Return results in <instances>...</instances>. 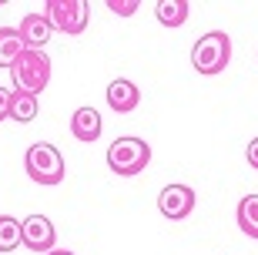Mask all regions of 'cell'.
Instances as JSON below:
<instances>
[{
	"mask_svg": "<svg viewBox=\"0 0 258 255\" xmlns=\"http://www.w3.org/2000/svg\"><path fill=\"white\" fill-rule=\"evenodd\" d=\"M245 158H248V165L258 171V138H251V141H248V151H245Z\"/></svg>",
	"mask_w": 258,
	"mask_h": 255,
	"instance_id": "obj_18",
	"label": "cell"
},
{
	"mask_svg": "<svg viewBox=\"0 0 258 255\" xmlns=\"http://www.w3.org/2000/svg\"><path fill=\"white\" fill-rule=\"evenodd\" d=\"M10 77H14V91L37 97L50 81V57L44 50H24L17 57V64L10 67Z\"/></svg>",
	"mask_w": 258,
	"mask_h": 255,
	"instance_id": "obj_2",
	"label": "cell"
},
{
	"mask_svg": "<svg viewBox=\"0 0 258 255\" xmlns=\"http://www.w3.org/2000/svg\"><path fill=\"white\" fill-rule=\"evenodd\" d=\"M154 10H158V20L164 27H181L188 20V14H191V4L188 0H161Z\"/></svg>",
	"mask_w": 258,
	"mask_h": 255,
	"instance_id": "obj_12",
	"label": "cell"
},
{
	"mask_svg": "<svg viewBox=\"0 0 258 255\" xmlns=\"http://www.w3.org/2000/svg\"><path fill=\"white\" fill-rule=\"evenodd\" d=\"M47 14L50 27L60 34H81L87 27V4L84 0H47Z\"/></svg>",
	"mask_w": 258,
	"mask_h": 255,
	"instance_id": "obj_5",
	"label": "cell"
},
{
	"mask_svg": "<svg viewBox=\"0 0 258 255\" xmlns=\"http://www.w3.org/2000/svg\"><path fill=\"white\" fill-rule=\"evenodd\" d=\"M10 101H14V91L10 87H0V121L10 118Z\"/></svg>",
	"mask_w": 258,
	"mask_h": 255,
	"instance_id": "obj_17",
	"label": "cell"
},
{
	"mask_svg": "<svg viewBox=\"0 0 258 255\" xmlns=\"http://www.w3.org/2000/svg\"><path fill=\"white\" fill-rule=\"evenodd\" d=\"M24 168H27V175L37 181V185H60V181H64V175H67L64 155H60L50 141L30 144L27 155H24Z\"/></svg>",
	"mask_w": 258,
	"mask_h": 255,
	"instance_id": "obj_3",
	"label": "cell"
},
{
	"mask_svg": "<svg viewBox=\"0 0 258 255\" xmlns=\"http://www.w3.org/2000/svg\"><path fill=\"white\" fill-rule=\"evenodd\" d=\"M17 34H20V40H24V50H44L50 34H54V27H50L47 14H27V17L20 20Z\"/></svg>",
	"mask_w": 258,
	"mask_h": 255,
	"instance_id": "obj_8",
	"label": "cell"
},
{
	"mask_svg": "<svg viewBox=\"0 0 258 255\" xmlns=\"http://www.w3.org/2000/svg\"><path fill=\"white\" fill-rule=\"evenodd\" d=\"M40 104L34 94H24V91H14V101H10V121L17 124H30L34 118H37Z\"/></svg>",
	"mask_w": 258,
	"mask_h": 255,
	"instance_id": "obj_13",
	"label": "cell"
},
{
	"mask_svg": "<svg viewBox=\"0 0 258 255\" xmlns=\"http://www.w3.org/2000/svg\"><path fill=\"white\" fill-rule=\"evenodd\" d=\"M47 255H74V252H67V248H54V252H47Z\"/></svg>",
	"mask_w": 258,
	"mask_h": 255,
	"instance_id": "obj_19",
	"label": "cell"
},
{
	"mask_svg": "<svg viewBox=\"0 0 258 255\" xmlns=\"http://www.w3.org/2000/svg\"><path fill=\"white\" fill-rule=\"evenodd\" d=\"M231 61V37L225 30H208L205 37L195 40L191 47V67L198 74L211 77V74H221Z\"/></svg>",
	"mask_w": 258,
	"mask_h": 255,
	"instance_id": "obj_1",
	"label": "cell"
},
{
	"mask_svg": "<svg viewBox=\"0 0 258 255\" xmlns=\"http://www.w3.org/2000/svg\"><path fill=\"white\" fill-rule=\"evenodd\" d=\"M151 161V144L141 141V138H117L111 148H107V168L121 175V178H131V175H141Z\"/></svg>",
	"mask_w": 258,
	"mask_h": 255,
	"instance_id": "obj_4",
	"label": "cell"
},
{
	"mask_svg": "<svg viewBox=\"0 0 258 255\" xmlns=\"http://www.w3.org/2000/svg\"><path fill=\"white\" fill-rule=\"evenodd\" d=\"M138 7H141L138 0H107V10H111V14H117V17H131Z\"/></svg>",
	"mask_w": 258,
	"mask_h": 255,
	"instance_id": "obj_16",
	"label": "cell"
},
{
	"mask_svg": "<svg viewBox=\"0 0 258 255\" xmlns=\"http://www.w3.org/2000/svg\"><path fill=\"white\" fill-rule=\"evenodd\" d=\"M17 245H24L20 238V222L10 215H0V252H14Z\"/></svg>",
	"mask_w": 258,
	"mask_h": 255,
	"instance_id": "obj_15",
	"label": "cell"
},
{
	"mask_svg": "<svg viewBox=\"0 0 258 255\" xmlns=\"http://www.w3.org/2000/svg\"><path fill=\"white\" fill-rule=\"evenodd\" d=\"M101 131H104V121H101V114H97L94 108H77L74 118H71V134H74L77 141L94 144L97 138H101Z\"/></svg>",
	"mask_w": 258,
	"mask_h": 255,
	"instance_id": "obj_10",
	"label": "cell"
},
{
	"mask_svg": "<svg viewBox=\"0 0 258 255\" xmlns=\"http://www.w3.org/2000/svg\"><path fill=\"white\" fill-rule=\"evenodd\" d=\"M158 208H161L164 218L171 222H181L195 212V191L188 185H164L161 195H158Z\"/></svg>",
	"mask_w": 258,
	"mask_h": 255,
	"instance_id": "obj_7",
	"label": "cell"
},
{
	"mask_svg": "<svg viewBox=\"0 0 258 255\" xmlns=\"http://www.w3.org/2000/svg\"><path fill=\"white\" fill-rule=\"evenodd\" d=\"M238 228L248 238H258V195H245L238 201Z\"/></svg>",
	"mask_w": 258,
	"mask_h": 255,
	"instance_id": "obj_14",
	"label": "cell"
},
{
	"mask_svg": "<svg viewBox=\"0 0 258 255\" xmlns=\"http://www.w3.org/2000/svg\"><path fill=\"white\" fill-rule=\"evenodd\" d=\"M20 54H24V40H20L17 27H0V67L10 71Z\"/></svg>",
	"mask_w": 258,
	"mask_h": 255,
	"instance_id": "obj_11",
	"label": "cell"
},
{
	"mask_svg": "<svg viewBox=\"0 0 258 255\" xmlns=\"http://www.w3.org/2000/svg\"><path fill=\"white\" fill-rule=\"evenodd\" d=\"M20 238H24V248H30L34 255H47L54 252V242H57V228L47 215H27L20 222Z\"/></svg>",
	"mask_w": 258,
	"mask_h": 255,
	"instance_id": "obj_6",
	"label": "cell"
},
{
	"mask_svg": "<svg viewBox=\"0 0 258 255\" xmlns=\"http://www.w3.org/2000/svg\"><path fill=\"white\" fill-rule=\"evenodd\" d=\"M104 97H107V104H111V111H117V114H131L134 108L141 104L138 84H134V81H127V77H117V81H111Z\"/></svg>",
	"mask_w": 258,
	"mask_h": 255,
	"instance_id": "obj_9",
	"label": "cell"
}]
</instances>
